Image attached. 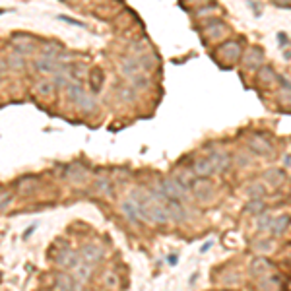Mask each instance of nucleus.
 Listing matches in <instances>:
<instances>
[{"label":"nucleus","instance_id":"1","mask_svg":"<svg viewBox=\"0 0 291 291\" xmlns=\"http://www.w3.org/2000/svg\"><path fill=\"white\" fill-rule=\"evenodd\" d=\"M217 58L219 60H223L225 58V62L223 64H235L237 60H239V56H241V45L235 41H229V43H223L219 49H217Z\"/></svg>","mask_w":291,"mask_h":291},{"label":"nucleus","instance_id":"2","mask_svg":"<svg viewBox=\"0 0 291 291\" xmlns=\"http://www.w3.org/2000/svg\"><path fill=\"white\" fill-rule=\"evenodd\" d=\"M121 210H123V215L130 223H136V221H144L142 217V208H140V202L136 196L130 194V198H126L125 202L121 204Z\"/></svg>","mask_w":291,"mask_h":291},{"label":"nucleus","instance_id":"3","mask_svg":"<svg viewBox=\"0 0 291 291\" xmlns=\"http://www.w3.org/2000/svg\"><path fill=\"white\" fill-rule=\"evenodd\" d=\"M190 188L194 190L196 198H198V200H202V202H208L210 198L213 196V186H212V183H210V181H206V177H200V181L196 179V183H194Z\"/></svg>","mask_w":291,"mask_h":291},{"label":"nucleus","instance_id":"4","mask_svg":"<svg viewBox=\"0 0 291 291\" xmlns=\"http://www.w3.org/2000/svg\"><path fill=\"white\" fill-rule=\"evenodd\" d=\"M272 262L268 260V258H264V256H256L252 262H250V274L252 276H260V278H264V276H268L270 272H272Z\"/></svg>","mask_w":291,"mask_h":291},{"label":"nucleus","instance_id":"5","mask_svg":"<svg viewBox=\"0 0 291 291\" xmlns=\"http://www.w3.org/2000/svg\"><path fill=\"white\" fill-rule=\"evenodd\" d=\"M249 148L254 152V154H260V156H272V144L264 138V136H260V134H256V136H252L249 140Z\"/></svg>","mask_w":291,"mask_h":291},{"label":"nucleus","instance_id":"6","mask_svg":"<svg viewBox=\"0 0 291 291\" xmlns=\"http://www.w3.org/2000/svg\"><path fill=\"white\" fill-rule=\"evenodd\" d=\"M291 225V217L290 215H278V217H272V223H270V233L274 237H282Z\"/></svg>","mask_w":291,"mask_h":291},{"label":"nucleus","instance_id":"7","mask_svg":"<svg viewBox=\"0 0 291 291\" xmlns=\"http://www.w3.org/2000/svg\"><path fill=\"white\" fill-rule=\"evenodd\" d=\"M56 262H58V266H62V268H72V270H74V268L82 262V256H80L78 252H72V250L66 249L58 254Z\"/></svg>","mask_w":291,"mask_h":291},{"label":"nucleus","instance_id":"8","mask_svg":"<svg viewBox=\"0 0 291 291\" xmlns=\"http://www.w3.org/2000/svg\"><path fill=\"white\" fill-rule=\"evenodd\" d=\"M80 256H82L83 262H87V264H97L101 258H103V249L101 247H97V245H85L80 252Z\"/></svg>","mask_w":291,"mask_h":291},{"label":"nucleus","instance_id":"9","mask_svg":"<svg viewBox=\"0 0 291 291\" xmlns=\"http://www.w3.org/2000/svg\"><path fill=\"white\" fill-rule=\"evenodd\" d=\"M208 158L213 163V173H223L225 169H229V165H231V156L225 154V152H213Z\"/></svg>","mask_w":291,"mask_h":291},{"label":"nucleus","instance_id":"10","mask_svg":"<svg viewBox=\"0 0 291 291\" xmlns=\"http://www.w3.org/2000/svg\"><path fill=\"white\" fill-rule=\"evenodd\" d=\"M264 181L270 185V186H282L284 185V181H286V173L282 171V169H268L266 173H264Z\"/></svg>","mask_w":291,"mask_h":291},{"label":"nucleus","instance_id":"11","mask_svg":"<svg viewBox=\"0 0 291 291\" xmlns=\"http://www.w3.org/2000/svg\"><path fill=\"white\" fill-rule=\"evenodd\" d=\"M91 270H93V266L82 260V262H80V264L74 268V274H72V276H74V278H76V280H78V282H80V284L83 286V284H85V282L91 278Z\"/></svg>","mask_w":291,"mask_h":291},{"label":"nucleus","instance_id":"12","mask_svg":"<svg viewBox=\"0 0 291 291\" xmlns=\"http://www.w3.org/2000/svg\"><path fill=\"white\" fill-rule=\"evenodd\" d=\"M192 171H194L198 177H210V175L213 173V163H212L210 158H202V159H198V161L194 163Z\"/></svg>","mask_w":291,"mask_h":291},{"label":"nucleus","instance_id":"13","mask_svg":"<svg viewBox=\"0 0 291 291\" xmlns=\"http://www.w3.org/2000/svg\"><path fill=\"white\" fill-rule=\"evenodd\" d=\"M225 24L223 22H217V27H204L202 29V33H204V37L210 39V41H217V39H221L223 35H225Z\"/></svg>","mask_w":291,"mask_h":291},{"label":"nucleus","instance_id":"14","mask_svg":"<svg viewBox=\"0 0 291 291\" xmlns=\"http://www.w3.org/2000/svg\"><path fill=\"white\" fill-rule=\"evenodd\" d=\"M260 62H262V51L258 47H250L245 53V64L249 68H254V66H260Z\"/></svg>","mask_w":291,"mask_h":291},{"label":"nucleus","instance_id":"15","mask_svg":"<svg viewBox=\"0 0 291 291\" xmlns=\"http://www.w3.org/2000/svg\"><path fill=\"white\" fill-rule=\"evenodd\" d=\"M258 288L262 290H274V288H284V280H280L276 274H268L264 278H260Z\"/></svg>","mask_w":291,"mask_h":291},{"label":"nucleus","instance_id":"16","mask_svg":"<svg viewBox=\"0 0 291 291\" xmlns=\"http://www.w3.org/2000/svg\"><path fill=\"white\" fill-rule=\"evenodd\" d=\"M82 284L74 278V276H60L58 280H56V288L58 290H78Z\"/></svg>","mask_w":291,"mask_h":291},{"label":"nucleus","instance_id":"17","mask_svg":"<svg viewBox=\"0 0 291 291\" xmlns=\"http://www.w3.org/2000/svg\"><path fill=\"white\" fill-rule=\"evenodd\" d=\"M264 210H266V204L262 198H250V202L245 206V212L250 215H262Z\"/></svg>","mask_w":291,"mask_h":291},{"label":"nucleus","instance_id":"18","mask_svg":"<svg viewBox=\"0 0 291 291\" xmlns=\"http://www.w3.org/2000/svg\"><path fill=\"white\" fill-rule=\"evenodd\" d=\"M68 179H74L72 183L82 185L83 181H85V169L80 165H70L68 167Z\"/></svg>","mask_w":291,"mask_h":291},{"label":"nucleus","instance_id":"19","mask_svg":"<svg viewBox=\"0 0 291 291\" xmlns=\"http://www.w3.org/2000/svg\"><path fill=\"white\" fill-rule=\"evenodd\" d=\"M76 105L82 109L83 113H93V111H95V101H93V97H91V95H87V93H83L82 99H80Z\"/></svg>","mask_w":291,"mask_h":291},{"label":"nucleus","instance_id":"20","mask_svg":"<svg viewBox=\"0 0 291 291\" xmlns=\"http://www.w3.org/2000/svg\"><path fill=\"white\" fill-rule=\"evenodd\" d=\"M245 194L249 196V198H262L264 194H266V188L260 185V183H254V185H250L245 188Z\"/></svg>","mask_w":291,"mask_h":291},{"label":"nucleus","instance_id":"21","mask_svg":"<svg viewBox=\"0 0 291 291\" xmlns=\"http://www.w3.org/2000/svg\"><path fill=\"white\" fill-rule=\"evenodd\" d=\"M83 93H85V91H83V87L80 83H70V85H68V99H70V101L78 103V101L82 99Z\"/></svg>","mask_w":291,"mask_h":291},{"label":"nucleus","instance_id":"22","mask_svg":"<svg viewBox=\"0 0 291 291\" xmlns=\"http://www.w3.org/2000/svg\"><path fill=\"white\" fill-rule=\"evenodd\" d=\"M95 186L99 188V192H103V194H107V196H111V194H113L111 183H109L107 179H99V181H95Z\"/></svg>","mask_w":291,"mask_h":291},{"label":"nucleus","instance_id":"23","mask_svg":"<svg viewBox=\"0 0 291 291\" xmlns=\"http://www.w3.org/2000/svg\"><path fill=\"white\" fill-rule=\"evenodd\" d=\"M270 223H272V215H268L266 212H262V217L258 219V229H262V231H268L270 229Z\"/></svg>","mask_w":291,"mask_h":291},{"label":"nucleus","instance_id":"24","mask_svg":"<svg viewBox=\"0 0 291 291\" xmlns=\"http://www.w3.org/2000/svg\"><path fill=\"white\" fill-rule=\"evenodd\" d=\"M12 200H14V194L12 192H2L0 194V212H4V210L8 208L12 204Z\"/></svg>","mask_w":291,"mask_h":291},{"label":"nucleus","instance_id":"25","mask_svg":"<svg viewBox=\"0 0 291 291\" xmlns=\"http://www.w3.org/2000/svg\"><path fill=\"white\" fill-rule=\"evenodd\" d=\"M37 93H41L43 97H49V95L53 93V87H51V83H49V82L37 83Z\"/></svg>","mask_w":291,"mask_h":291},{"label":"nucleus","instance_id":"26","mask_svg":"<svg viewBox=\"0 0 291 291\" xmlns=\"http://www.w3.org/2000/svg\"><path fill=\"white\" fill-rule=\"evenodd\" d=\"M276 6H291V0H272Z\"/></svg>","mask_w":291,"mask_h":291},{"label":"nucleus","instance_id":"27","mask_svg":"<svg viewBox=\"0 0 291 291\" xmlns=\"http://www.w3.org/2000/svg\"><path fill=\"white\" fill-rule=\"evenodd\" d=\"M212 247H213V241L210 239V241H206V245L202 247V252H206V250H210V249H212Z\"/></svg>","mask_w":291,"mask_h":291},{"label":"nucleus","instance_id":"28","mask_svg":"<svg viewBox=\"0 0 291 291\" xmlns=\"http://www.w3.org/2000/svg\"><path fill=\"white\" fill-rule=\"evenodd\" d=\"M35 227H37V225H31V229H29V231H26V233H24V239H27V237H29V235H31V233H33V231H35Z\"/></svg>","mask_w":291,"mask_h":291},{"label":"nucleus","instance_id":"29","mask_svg":"<svg viewBox=\"0 0 291 291\" xmlns=\"http://www.w3.org/2000/svg\"><path fill=\"white\" fill-rule=\"evenodd\" d=\"M107 284H109L111 288H115V286H117V282H115V276H109V280H107Z\"/></svg>","mask_w":291,"mask_h":291},{"label":"nucleus","instance_id":"30","mask_svg":"<svg viewBox=\"0 0 291 291\" xmlns=\"http://www.w3.org/2000/svg\"><path fill=\"white\" fill-rule=\"evenodd\" d=\"M4 72H6V62H4L2 58H0V76H2Z\"/></svg>","mask_w":291,"mask_h":291},{"label":"nucleus","instance_id":"31","mask_svg":"<svg viewBox=\"0 0 291 291\" xmlns=\"http://www.w3.org/2000/svg\"><path fill=\"white\" fill-rule=\"evenodd\" d=\"M169 264H171V266H175V264H177V256H175V254H171V256H169Z\"/></svg>","mask_w":291,"mask_h":291}]
</instances>
